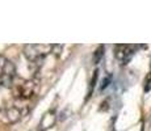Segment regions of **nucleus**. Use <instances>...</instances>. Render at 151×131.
<instances>
[{"label":"nucleus","mask_w":151,"mask_h":131,"mask_svg":"<svg viewBox=\"0 0 151 131\" xmlns=\"http://www.w3.org/2000/svg\"><path fill=\"white\" fill-rule=\"evenodd\" d=\"M53 45H27L24 47V54L28 62L32 64H41V62L53 51Z\"/></svg>","instance_id":"nucleus-1"},{"label":"nucleus","mask_w":151,"mask_h":131,"mask_svg":"<svg viewBox=\"0 0 151 131\" xmlns=\"http://www.w3.org/2000/svg\"><path fill=\"white\" fill-rule=\"evenodd\" d=\"M37 92H38V84L33 80H22L19 84H14L13 88L14 98L19 101L29 100L33 96H36Z\"/></svg>","instance_id":"nucleus-2"},{"label":"nucleus","mask_w":151,"mask_h":131,"mask_svg":"<svg viewBox=\"0 0 151 131\" xmlns=\"http://www.w3.org/2000/svg\"><path fill=\"white\" fill-rule=\"evenodd\" d=\"M16 77V68L9 59L0 55V85L8 87L13 84Z\"/></svg>","instance_id":"nucleus-3"},{"label":"nucleus","mask_w":151,"mask_h":131,"mask_svg":"<svg viewBox=\"0 0 151 131\" xmlns=\"http://www.w3.org/2000/svg\"><path fill=\"white\" fill-rule=\"evenodd\" d=\"M24 110H22L21 106H19V105H11V106H7L4 109V112H3V119H4L5 122H8V123H14V122H17L20 118L24 115Z\"/></svg>","instance_id":"nucleus-4"},{"label":"nucleus","mask_w":151,"mask_h":131,"mask_svg":"<svg viewBox=\"0 0 151 131\" xmlns=\"http://www.w3.org/2000/svg\"><path fill=\"white\" fill-rule=\"evenodd\" d=\"M135 46L133 45H118L116 46V58L120 60L121 63H126L130 60V58L134 55Z\"/></svg>","instance_id":"nucleus-5"}]
</instances>
